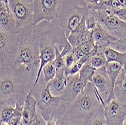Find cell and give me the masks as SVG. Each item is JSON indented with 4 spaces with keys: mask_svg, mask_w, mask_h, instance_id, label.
<instances>
[{
    "mask_svg": "<svg viewBox=\"0 0 126 125\" xmlns=\"http://www.w3.org/2000/svg\"><path fill=\"white\" fill-rule=\"evenodd\" d=\"M89 8L84 0H63L58 17L66 37L88 16Z\"/></svg>",
    "mask_w": 126,
    "mask_h": 125,
    "instance_id": "obj_5",
    "label": "cell"
},
{
    "mask_svg": "<svg viewBox=\"0 0 126 125\" xmlns=\"http://www.w3.org/2000/svg\"><path fill=\"white\" fill-rule=\"evenodd\" d=\"M33 90H30L27 94L25 101L24 103L22 114V122L24 125H31L32 122L34 121L39 114L37 108V101L32 95Z\"/></svg>",
    "mask_w": 126,
    "mask_h": 125,
    "instance_id": "obj_15",
    "label": "cell"
},
{
    "mask_svg": "<svg viewBox=\"0 0 126 125\" xmlns=\"http://www.w3.org/2000/svg\"><path fill=\"white\" fill-rule=\"evenodd\" d=\"M23 109H24V105H21L17 102L15 104V111L13 113V115L8 123V125H19L20 124V122L22 121Z\"/></svg>",
    "mask_w": 126,
    "mask_h": 125,
    "instance_id": "obj_26",
    "label": "cell"
},
{
    "mask_svg": "<svg viewBox=\"0 0 126 125\" xmlns=\"http://www.w3.org/2000/svg\"><path fill=\"white\" fill-rule=\"evenodd\" d=\"M17 37L18 51L13 66L24 69L30 76V83H35L40 64L39 41L35 25L30 24L19 29Z\"/></svg>",
    "mask_w": 126,
    "mask_h": 125,
    "instance_id": "obj_3",
    "label": "cell"
},
{
    "mask_svg": "<svg viewBox=\"0 0 126 125\" xmlns=\"http://www.w3.org/2000/svg\"><path fill=\"white\" fill-rule=\"evenodd\" d=\"M30 76L24 69L17 67L0 68V104L1 108L24 105L25 98L32 90Z\"/></svg>",
    "mask_w": 126,
    "mask_h": 125,
    "instance_id": "obj_2",
    "label": "cell"
},
{
    "mask_svg": "<svg viewBox=\"0 0 126 125\" xmlns=\"http://www.w3.org/2000/svg\"><path fill=\"white\" fill-rule=\"evenodd\" d=\"M0 2H4V3L8 5V0H0Z\"/></svg>",
    "mask_w": 126,
    "mask_h": 125,
    "instance_id": "obj_36",
    "label": "cell"
},
{
    "mask_svg": "<svg viewBox=\"0 0 126 125\" xmlns=\"http://www.w3.org/2000/svg\"><path fill=\"white\" fill-rule=\"evenodd\" d=\"M57 124L58 125H74L65 114H63L58 121H57Z\"/></svg>",
    "mask_w": 126,
    "mask_h": 125,
    "instance_id": "obj_34",
    "label": "cell"
},
{
    "mask_svg": "<svg viewBox=\"0 0 126 125\" xmlns=\"http://www.w3.org/2000/svg\"><path fill=\"white\" fill-rule=\"evenodd\" d=\"M107 125H122L126 118L125 103L116 98L103 107Z\"/></svg>",
    "mask_w": 126,
    "mask_h": 125,
    "instance_id": "obj_12",
    "label": "cell"
},
{
    "mask_svg": "<svg viewBox=\"0 0 126 125\" xmlns=\"http://www.w3.org/2000/svg\"><path fill=\"white\" fill-rule=\"evenodd\" d=\"M46 125H58L57 124V121L54 120H49L46 121Z\"/></svg>",
    "mask_w": 126,
    "mask_h": 125,
    "instance_id": "obj_35",
    "label": "cell"
},
{
    "mask_svg": "<svg viewBox=\"0 0 126 125\" xmlns=\"http://www.w3.org/2000/svg\"><path fill=\"white\" fill-rule=\"evenodd\" d=\"M88 83L85 82L79 78V73L75 75L69 76L66 88L61 97L67 108L73 103L78 96L83 91Z\"/></svg>",
    "mask_w": 126,
    "mask_h": 125,
    "instance_id": "obj_13",
    "label": "cell"
},
{
    "mask_svg": "<svg viewBox=\"0 0 126 125\" xmlns=\"http://www.w3.org/2000/svg\"><path fill=\"white\" fill-rule=\"evenodd\" d=\"M0 31L17 32L16 21L8 5L0 2Z\"/></svg>",
    "mask_w": 126,
    "mask_h": 125,
    "instance_id": "obj_14",
    "label": "cell"
},
{
    "mask_svg": "<svg viewBox=\"0 0 126 125\" xmlns=\"http://www.w3.org/2000/svg\"><path fill=\"white\" fill-rule=\"evenodd\" d=\"M123 69L122 66L117 63H107V64L105 66V69L107 71V73L110 79L112 87L114 89V84H115V82L116 81V79L118 78V76L119 75L122 69Z\"/></svg>",
    "mask_w": 126,
    "mask_h": 125,
    "instance_id": "obj_21",
    "label": "cell"
},
{
    "mask_svg": "<svg viewBox=\"0 0 126 125\" xmlns=\"http://www.w3.org/2000/svg\"><path fill=\"white\" fill-rule=\"evenodd\" d=\"M95 71H96V69H94V68L91 65L90 62L88 61L82 66L81 69H80L79 72V78L86 83L89 82H92V78L94 75Z\"/></svg>",
    "mask_w": 126,
    "mask_h": 125,
    "instance_id": "obj_23",
    "label": "cell"
},
{
    "mask_svg": "<svg viewBox=\"0 0 126 125\" xmlns=\"http://www.w3.org/2000/svg\"><path fill=\"white\" fill-rule=\"evenodd\" d=\"M106 56L107 63H117L120 64L126 72V52L117 51L111 47L105 48L102 51Z\"/></svg>",
    "mask_w": 126,
    "mask_h": 125,
    "instance_id": "obj_20",
    "label": "cell"
},
{
    "mask_svg": "<svg viewBox=\"0 0 126 125\" xmlns=\"http://www.w3.org/2000/svg\"><path fill=\"white\" fill-rule=\"evenodd\" d=\"M37 108L46 121L49 120L57 121L68 109L61 97H54L51 94L47 85L41 89Z\"/></svg>",
    "mask_w": 126,
    "mask_h": 125,
    "instance_id": "obj_7",
    "label": "cell"
},
{
    "mask_svg": "<svg viewBox=\"0 0 126 125\" xmlns=\"http://www.w3.org/2000/svg\"><path fill=\"white\" fill-rule=\"evenodd\" d=\"M76 62V58L71 51L69 52L66 56H65V66H66V69H70V68Z\"/></svg>",
    "mask_w": 126,
    "mask_h": 125,
    "instance_id": "obj_31",
    "label": "cell"
},
{
    "mask_svg": "<svg viewBox=\"0 0 126 125\" xmlns=\"http://www.w3.org/2000/svg\"><path fill=\"white\" fill-rule=\"evenodd\" d=\"M103 107L92 82H89L65 115L74 125H85Z\"/></svg>",
    "mask_w": 126,
    "mask_h": 125,
    "instance_id": "obj_4",
    "label": "cell"
},
{
    "mask_svg": "<svg viewBox=\"0 0 126 125\" xmlns=\"http://www.w3.org/2000/svg\"><path fill=\"white\" fill-rule=\"evenodd\" d=\"M95 48H96V44H95L93 36H91L88 39H87L86 41L81 43L78 47H76L75 48H78L79 50L82 51L83 53L88 54L92 53Z\"/></svg>",
    "mask_w": 126,
    "mask_h": 125,
    "instance_id": "obj_27",
    "label": "cell"
},
{
    "mask_svg": "<svg viewBox=\"0 0 126 125\" xmlns=\"http://www.w3.org/2000/svg\"><path fill=\"white\" fill-rule=\"evenodd\" d=\"M97 23L110 35L116 37L119 41L111 44V48L122 52H126V22L122 20L110 11L89 9Z\"/></svg>",
    "mask_w": 126,
    "mask_h": 125,
    "instance_id": "obj_6",
    "label": "cell"
},
{
    "mask_svg": "<svg viewBox=\"0 0 126 125\" xmlns=\"http://www.w3.org/2000/svg\"><path fill=\"white\" fill-rule=\"evenodd\" d=\"M85 125H107L103 108H101Z\"/></svg>",
    "mask_w": 126,
    "mask_h": 125,
    "instance_id": "obj_28",
    "label": "cell"
},
{
    "mask_svg": "<svg viewBox=\"0 0 126 125\" xmlns=\"http://www.w3.org/2000/svg\"><path fill=\"white\" fill-rule=\"evenodd\" d=\"M91 36H92L91 32L87 29L85 21H84L70 34V36L67 37V40L73 48H75L81 43L88 39Z\"/></svg>",
    "mask_w": 126,
    "mask_h": 125,
    "instance_id": "obj_18",
    "label": "cell"
},
{
    "mask_svg": "<svg viewBox=\"0 0 126 125\" xmlns=\"http://www.w3.org/2000/svg\"><path fill=\"white\" fill-rule=\"evenodd\" d=\"M126 8V0H107L103 2L97 10L112 11Z\"/></svg>",
    "mask_w": 126,
    "mask_h": 125,
    "instance_id": "obj_22",
    "label": "cell"
},
{
    "mask_svg": "<svg viewBox=\"0 0 126 125\" xmlns=\"http://www.w3.org/2000/svg\"><path fill=\"white\" fill-rule=\"evenodd\" d=\"M89 9L97 10L100 5L103 2L102 0H84Z\"/></svg>",
    "mask_w": 126,
    "mask_h": 125,
    "instance_id": "obj_32",
    "label": "cell"
},
{
    "mask_svg": "<svg viewBox=\"0 0 126 125\" xmlns=\"http://www.w3.org/2000/svg\"><path fill=\"white\" fill-rule=\"evenodd\" d=\"M112 13H113L116 16H117L119 18H120L122 20L126 22V8L118 9V10H112L110 11Z\"/></svg>",
    "mask_w": 126,
    "mask_h": 125,
    "instance_id": "obj_33",
    "label": "cell"
},
{
    "mask_svg": "<svg viewBox=\"0 0 126 125\" xmlns=\"http://www.w3.org/2000/svg\"><path fill=\"white\" fill-rule=\"evenodd\" d=\"M1 125H8V124H1Z\"/></svg>",
    "mask_w": 126,
    "mask_h": 125,
    "instance_id": "obj_38",
    "label": "cell"
},
{
    "mask_svg": "<svg viewBox=\"0 0 126 125\" xmlns=\"http://www.w3.org/2000/svg\"><path fill=\"white\" fill-rule=\"evenodd\" d=\"M91 82L94 85L95 93L100 100L103 106H105L112 99H115L113 87L105 67L96 69Z\"/></svg>",
    "mask_w": 126,
    "mask_h": 125,
    "instance_id": "obj_10",
    "label": "cell"
},
{
    "mask_svg": "<svg viewBox=\"0 0 126 125\" xmlns=\"http://www.w3.org/2000/svg\"><path fill=\"white\" fill-rule=\"evenodd\" d=\"M94 38L95 44L99 48V52L102 51L105 48L110 47L111 44L119 41V39L113 36L103 27L99 23H97V27L91 32Z\"/></svg>",
    "mask_w": 126,
    "mask_h": 125,
    "instance_id": "obj_17",
    "label": "cell"
},
{
    "mask_svg": "<svg viewBox=\"0 0 126 125\" xmlns=\"http://www.w3.org/2000/svg\"><path fill=\"white\" fill-rule=\"evenodd\" d=\"M122 125H126V118H125V119L124 120V122H123Z\"/></svg>",
    "mask_w": 126,
    "mask_h": 125,
    "instance_id": "obj_37",
    "label": "cell"
},
{
    "mask_svg": "<svg viewBox=\"0 0 126 125\" xmlns=\"http://www.w3.org/2000/svg\"><path fill=\"white\" fill-rule=\"evenodd\" d=\"M69 76L66 74V67L60 69L57 72L55 77L46 85L48 87L50 92L54 97H61L68 84Z\"/></svg>",
    "mask_w": 126,
    "mask_h": 125,
    "instance_id": "obj_16",
    "label": "cell"
},
{
    "mask_svg": "<svg viewBox=\"0 0 126 125\" xmlns=\"http://www.w3.org/2000/svg\"><path fill=\"white\" fill-rule=\"evenodd\" d=\"M15 111V106H6L1 108V124H8Z\"/></svg>",
    "mask_w": 126,
    "mask_h": 125,
    "instance_id": "obj_29",
    "label": "cell"
},
{
    "mask_svg": "<svg viewBox=\"0 0 126 125\" xmlns=\"http://www.w3.org/2000/svg\"><path fill=\"white\" fill-rule=\"evenodd\" d=\"M18 51L17 32L0 31V68L12 67Z\"/></svg>",
    "mask_w": 126,
    "mask_h": 125,
    "instance_id": "obj_8",
    "label": "cell"
},
{
    "mask_svg": "<svg viewBox=\"0 0 126 125\" xmlns=\"http://www.w3.org/2000/svg\"><path fill=\"white\" fill-rule=\"evenodd\" d=\"M105 1H107V0H102V2H105Z\"/></svg>",
    "mask_w": 126,
    "mask_h": 125,
    "instance_id": "obj_39",
    "label": "cell"
},
{
    "mask_svg": "<svg viewBox=\"0 0 126 125\" xmlns=\"http://www.w3.org/2000/svg\"><path fill=\"white\" fill-rule=\"evenodd\" d=\"M89 62L91 65L96 69H100V68H104L107 64V58L104 56V54L103 51H100L95 56H92V57L90 59Z\"/></svg>",
    "mask_w": 126,
    "mask_h": 125,
    "instance_id": "obj_25",
    "label": "cell"
},
{
    "mask_svg": "<svg viewBox=\"0 0 126 125\" xmlns=\"http://www.w3.org/2000/svg\"><path fill=\"white\" fill-rule=\"evenodd\" d=\"M35 27L39 41L40 64L33 90L38 84L43 67L56 59L57 50L62 51L67 42V37L58 18L51 21L43 20L35 25Z\"/></svg>",
    "mask_w": 126,
    "mask_h": 125,
    "instance_id": "obj_1",
    "label": "cell"
},
{
    "mask_svg": "<svg viewBox=\"0 0 126 125\" xmlns=\"http://www.w3.org/2000/svg\"><path fill=\"white\" fill-rule=\"evenodd\" d=\"M97 22L95 19V17H94V15L92 14H91L88 11V16L87 17L86 20H85V26L87 27V29L90 31L92 32L94 28L97 27Z\"/></svg>",
    "mask_w": 126,
    "mask_h": 125,
    "instance_id": "obj_30",
    "label": "cell"
},
{
    "mask_svg": "<svg viewBox=\"0 0 126 125\" xmlns=\"http://www.w3.org/2000/svg\"><path fill=\"white\" fill-rule=\"evenodd\" d=\"M63 0H34L33 21L34 25L47 20L58 18Z\"/></svg>",
    "mask_w": 126,
    "mask_h": 125,
    "instance_id": "obj_9",
    "label": "cell"
},
{
    "mask_svg": "<svg viewBox=\"0 0 126 125\" xmlns=\"http://www.w3.org/2000/svg\"><path fill=\"white\" fill-rule=\"evenodd\" d=\"M125 110H126V102H125Z\"/></svg>",
    "mask_w": 126,
    "mask_h": 125,
    "instance_id": "obj_40",
    "label": "cell"
},
{
    "mask_svg": "<svg viewBox=\"0 0 126 125\" xmlns=\"http://www.w3.org/2000/svg\"><path fill=\"white\" fill-rule=\"evenodd\" d=\"M34 0H8V6L16 21L17 30L33 21Z\"/></svg>",
    "mask_w": 126,
    "mask_h": 125,
    "instance_id": "obj_11",
    "label": "cell"
},
{
    "mask_svg": "<svg viewBox=\"0 0 126 125\" xmlns=\"http://www.w3.org/2000/svg\"><path fill=\"white\" fill-rule=\"evenodd\" d=\"M113 93L115 98L122 103L126 102V72L124 69H122L119 75L114 84Z\"/></svg>",
    "mask_w": 126,
    "mask_h": 125,
    "instance_id": "obj_19",
    "label": "cell"
},
{
    "mask_svg": "<svg viewBox=\"0 0 126 125\" xmlns=\"http://www.w3.org/2000/svg\"><path fill=\"white\" fill-rule=\"evenodd\" d=\"M57 72H58V69H57V66L54 61L47 63L43 67L42 72L43 73L44 82L45 83V84H47L55 77Z\"/></svg>",
    "mask_w": 126,
    "mask_h": 125,
    "instance_id": "obj_24",
    "label": "cell"
}]
</instances>
